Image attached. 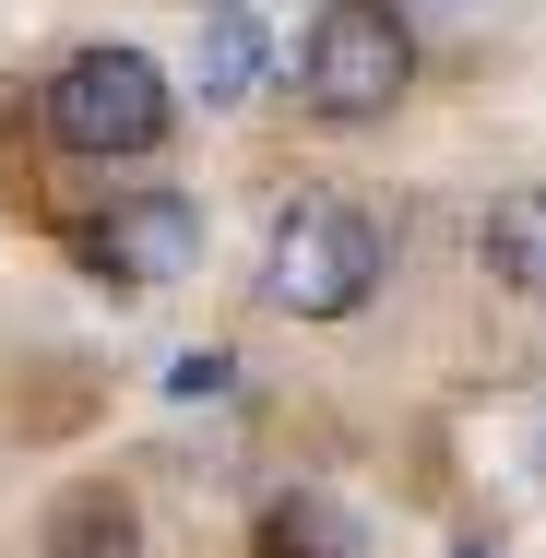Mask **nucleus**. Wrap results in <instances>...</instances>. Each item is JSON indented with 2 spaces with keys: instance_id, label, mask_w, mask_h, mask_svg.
Listing matches in <instances>:
<instances>
[{
  "instance_id": "1",
  "label": "nucleus",
  "mask_w": 546,
  "mask_h": 558,
  "mask_svg": "<svg viewBox=\"0 0 546 558\" xmlns=\"http://www.w3.org/2000/svg\"><path fill=\"white\" fill-rule=\"evenodd\" d=\"M416 96V12L404 0H321L298 36V108L321 131H368Z\"/></svg>"
},
{
  "instance_id": "2",
  "label": "nucleus",
  "mask_w": 546,
  "mask_h": 558,
  "mask_svg": "<svg viewBox=\"0 0 546 558\" xmlns=\"http://www.w3.org/2000/svg\"><path fill=\"white\" fill-rule=\"evenodd\" d=\"M380 274H392V238L368 203H286L274 238H262V310H286V322H356L368 298H380Z\"/></svg>"
},
{
  "instance_id": "3",
  "label": "nucleus",
  "mask_w": 546,
  "mask_h": 558,
  "mask_svg": "<svg viewBox=\"0 0 546 558\" xmlns=\"http://www.w3.org/2000/svg\"><path fill=\"white\" fill-rule=\"evenodd\" d=\"M36 131L60 155H84V167H155L167 131H179V96H167V72L143 48H72L48 72V96H36Z\"/></svg>"
},
{
  "instance_id": "4",
  "label": "nucleus",
  "mask_w": 546,
  "mask_h": 558,
  "mask_svg": "<svg viewBox=\"0 0 546 558\" xmlns=\"http://www.w3.org/2000/svg\"><path fill=\"white\" fill-rule=\"evenodd\" d=\"M72 262H84L108 298H167V286H191V262H203V203L167 191V179L108 191L96 215L72 226Z\"/></svg>"
},
{
  "instance_id": "5",
  "label": "nucleus",
  "mask_w": 546,
  "mask_h": 558,
  "mask_svg": "<svg viewBox=\"0 0 546 558\" xmlns=\"http://www.w3.org/2000/svg\"><path fill=\"white\" fill-rule=\"evenodd\" d=\"M262 72H274L262 12H250V0H203V36H191V84H203V108H250Z\"/></svg>"
},
{
  "instance_id": "6",
  "label": "nucleus",
  "mask_w": 546,
  "mask_h": 558,
  "mask_svg": "<svg viewBox=\"0 0 546 558\" xmlns=\"http://www.w3.org/2000/svg\"><path fill=\"white\" fill-rule=\"evenodd\" d=\"M475 262H487L511 298H535V310H546V179H523V191H499V203H487Z\"/></svg>"
},
{
  "instance_id": "7",
  "label": "nucleus",
  "mask_w": 546,
  "mask_h": 558,
  "mask_svg": "<svg viewBox=\"0 0 546 558\" xmlns=\"http://www.w3.org/2000/svg\"><path fill=\"white\" fill-rule=\"evenodd\" d=\"M262 558H368V535L332 511L321 487H298V499H274V523H262Z\"/></svg>"
},
{
  "instance_id": "8",
  "label": "nucleus",
  "mask_w": 546,
  "mask_h": 558,
  "mask_svg": "<svg viewBox=\"0 0 546 558\" xmlns=\"http://www.w3.org/2000/svg\"><path fill=\"white\" fill-rule=\"evenodd\" d=\"M226 380H238V356H226V344H191V356H167V392H179V404H215Z\"/></svg>"
},
{
  "instance_id": "9",
  "label": "nucleus",
  "mask_w": 546,
  "mask_h": 558,
  "mask_svg": "<svg viewBox=\"0 0 546 558\" xmlns=\"http://www.w3.org/2000/svg\"><path fill=\"white\" fill-rule=\"evenodd\" d=\"M404 12H487V0H404Z\"/></svg>"
},
{
  "instance_id": "10",
  "label": "nucleus",
  "mask_w": 546,
  "mask_h": 558,
  "mask_svg": "<svg viewBox=\"0 0 546 558\" xmlns=\"http://www.w3.org/2000/svg\"><path fill=\"white\" fill-rule=\"evenodd\" d=\"M451 558H511V547H499V535H475V547H451Z\"/></svg>"
},
{
  "instance_id": "11",
  "label": "nucleus",
  "mask_w": 546,
  "mask_h": 558,
  "mask_svg": "<svg viewBox=\"0 0 546 558\" xmlns=\"http://www.w3.org/2000/svg\"><path fill=\"white\" fill-rule=\"evenodd\" d=\"M535 475H546V440H535Z\"/></svg>"
}]
</instances>
